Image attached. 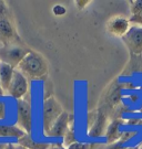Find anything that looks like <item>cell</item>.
<instances>
[{
  "label": "cell",
  "mask_w": 142,
  "mask_h": 149,
  "mask_svg": "<svg viewBox=\"0 0 142 149\" xmlns=\"http://www.w3.org/2000/svg\"><path fill=\"white\" fill-rule=\"evenodd\" d=\"M63 113V108L54 97H48L43 102L42 107V125H43V133L47 135L51 129L53 124L57 122L61 114Z\"/></svg>",
  "instance_id": "cell-2"
},
{
  "label": "cell",
  "mask_w": 142,
  "mask_h": 149,
  "mask_svg": "<svg viewBox=\"0 0 142 149\" xmlns=\"http://www.w3.org/2000/svg\"><path fill=\"white\" fill-rule=\"evenodd\" d=\"M88 3H89V1H82V0H80V1H77V2H76V5L78 6L79 9H82V8L85 7Z\"/></svg>",
  "instance_id": "cell-22"
},
{
  "label": "cell",
  "mask_w": 142,
  "mask_h": 149,
  "mask_svg": "<svg viewBox=\"0 0 142 149\" xmlns=\"http://www.w3.org/2000/svg\"><path fill=\"white\" fill-rule=\"evenodd\" d=\"M1 3H2V2H1V1H0V5H1Z\"/></svg>",
  "instance_id": "cell-29"
},
{
  "label": "cell",
  "mask_w": 142,
  "mask_h": 149,
  "mask_svg": "<svg viewBox=\"0 0 142 149\" xmlns=\"http://www.w3.org/2000/svg\"><path fill=\"white\" fill-rule=\"evenodd\" d=\"M4 90H2V87H1V85H0V95H4Z\"/></svg>",
  "instance_id": "cell-27"
},
{
  "label": "cell",
  "mask_w": 142,
  "mask_h": 149,
  "mask_svg": "<svg viewBox=\"0 0 142 149\" xmlns=\"http://www.w3.org/2000/svg\"><path fill=\"white\" fill-rule=\"evenodd\" d=\"M15 68H12L9 64H6L4 62H0V85L2 87L4 92H7L8 87L10 85L11 80L13 77Z\"/></svg>",
  "instance_id": "cell-11"
},
{
  "label": "cell",
  "mask_w": 142,
  "mask_h": 149,
  "mask_svg": "<svg viewBox=\"0 0 142 149\" xmlns=\"http://www.w3.org/2000/svg\"><path fill=\"white\" fill-rule=\"evenodd\" d=\"M17 39V32L9 11L2 2L0 5V41L2 44L13 43Z\"/></svg>",
  "instance_id": "cell-3"
},
{
  "label": "cell",
  "mask_w": 142,
  "mask_h": 149,
  "mask_svg": "<svg viewBox=\"0 0 142 149\" xmlns=\"http://www.w3.org/2000/svg\"><path fill=\"white\" fill-rule=\"evenodd\" d=\"M17 118L18 125L23 129L26 134H31L33 126V116H32V107L30 102L27 100H19L17 105Z\"/></svg>",
  "instance_id": "cell-5"
},
{
  "label": "cell",
  "mask_w": 142,
  "mask_h": 149,
  "mask_svg": "<svg viewBox=\"0 0 142 149\" xmlns=\"http://www.w3.org/2000/svg\"><path fill=\"white\" fill-rule=\"evenodd\" d=\"M26 135V132L15 125H0V137L1 138H12L20 139Z\"/></svg>",
  "instance_id": "cell-13"
},
{
  "label": "cell",
  "mask_w": 142,
  "mask_h": 149,
  "mask_svg": "<svg viewBox=\"0 0 142 149\" xmlns=\"http://www.w3.org/2000/svg\"><path fill=\"white\" fill-rule=\"evenodd\" d=\"M140 149H142V146H141V147H140Z\"/></svg>",
  "instance_id": "cell-30"
},
{
  "label": "cell",
  "mask_w": 142,
  "mask_h": 149,
  "mask_svg": "<svg viewBox=\"0 0 142 149\" xmlns=\"http://www.w3.org/2000/svg\"><path fill=\"white\" fill-rule=\"evenodd\" d=\"M141 112H142V108H141Z\"/></svg>",
  "instance_id": "cell-31"
},
{
  "label": "cell",
  "mask_w": 142,
  "mask_h": 149,
  "mask_svg": "<svg viewBox=\"0 0 142 149\" xmlns=\"http://www.w3.org/2000/svg\"><path fill=\"white\" fill-rule=\"evenodd\" d=\"M49 149H67V148H64V147L61 146V145L54 144V145H50V148Z\"/></svg>",
  "instance_id": "cell-23"
},
{
  "label": "cell",
  "mask_w": 142,
  "mask_h": 149,
  "mask_svg": "<svg viewBox=\"0 0 142 149\" xmlns=\"http://www.w3.org/2000/svg\"><path fill=\"white\" fill-rule=\"evenodd\" d=\"M27 79L38 80L45 77L48 73V63L46 59L36 51H29L17 68Z\"/></svg>",
  "instance_id": "cell-1"
},
{
  "label": "cell",
  "mask_w": 142,
  "mask_h": 149,
  "mask_svg": "<svg viewBox=\"0 0 142 149\" xmlns=\"http://www.w3.org/2000/svg\"><path fill=\"white\" fill-rule=\"evenodd\" d=\"M71 123H72V117L69 115V113L63 112L61 114V116L57 119V122L53 124V126L51 127V129L49 130V133L46 136L53 137V138L64 137V135L68 132Z\"/></svg>",
  "instance_id": "cell-9"
},
{
  "label": "cell",
  "mask_w": 142,
  "mask_h": 149,
  "mask_svg": "<svg viewBox=\"0 0 142 149\" xmlns=\"http://www.w3.org/2000/svg\"><path fill=\"white\" fill-rule=\"evenodd\" d=\"M95 144H89V143H80L76 141L74 144L70 145L67 149H95Z\"/></svg>",
  "instance_id": "cell-16"
},
{
  "label": "cell",
  "mask_w": 142,
  "mask_h": 149,
  "mask_svg": "<svg viewBox=\"0 0 142 149\" xmlns=\"http://www.w3.org/2000/svg\"><path fill=\"white\" fill-rule=\"evenodd\" d=\"M7 147V144H2V143H0V149H6Z\"/></svg>",
  "instance_id": "cell-25"
},
{
  "label": "cell",
  "mask_w": 142,
  "mask_h": 149,
  "mask_svg": "<svg viewBox=\"0 0 142 149\" xmlns=\"http://www.w3.org/2000/svg\"><path fill=\"white\" fill-rule=\"evenodd\" d=\"M77 140H76V135H74V127H73V124L71 123V125H70V127H69L68 132L67 134L64 135V144L67 145V146H70V145L74 144Z\"/></svg>",
  "instance_id": "cell-15"
},
{
  "label": "cell",
  "mask_w": 142,
  "mask_h": 149,
  "mask_svg": "<svg viewBox=\"0 0 142 149\" xmlns=\"http://www.w3.org/2000/svg\"><path fill=\"white\" fill-rule=\"evenodd\" d=\"M18 145L22 147H26L28 149H49L50 145L47 143H36L33 139L30 137L29 134H26L23 137L18 139Z\"/></svg>",
  "instance_id": "cell-14"
},
{
  "label": "cell",
  "mask_w": 142,
  "mask_h": 149,
  "mask_svg": "<svg viewBox=\"0 0 142 149\" xmlns=\"http://www.w3.org/2000/svg\"><path fill=\"white\" fill-rule=\"evenodd\" d=\"M134 135H136V133H133V132H126V133H123L121 136V138H120V140H119V143H120V144L124 143V141H126L128 139H130L131 137H133Z\"/></svg>",
  "instance_id": "cell-20"
},
{
  "label": "cell",
  "mask_w": 142,
  "mask_h": 149,
  "mask_svg": "<svg viewBox=\"0 0 142 149\" xmlns=\"http://www.w3.org/2000/svg\"><path fill=\"white\" fill-rule=\"evenodd\" d=\"M29 90V83H28V79H27L25 75L21 73L20 71L18 70H15V73H13V77L11 80V83L8 90H7V93L13 97V98H17L18 101L21 100V97L27 94V92Z\"/></svg>",
  "instance_id": "cell-7"
},
{
  "label": "cell",
  "mask_w": 142,
  "mask_h": 149,
  "mask_svg": "<svg viewBox=\"0 0 142 149\" xmlns=\"http://www.w3.org/2000/svg\"><path fill=\"white\" fill-rule=\"evenodd\" d=\"M16 149H28V148L22 147V146H20V145H16Z\"/></svg>",
  "instance_id": "cell-26"
},
{
  "label": "cell",
  "mask_w": 142,
  "mask_h": 149,
  "mask_svg": "<svg viewBox=\"0 0 142 149\" xmlns=\"http://www.w3.org/2000/svg\"><path fill=\"white\" fill-rule=\"evenodd\" d=\"M105 130H107V116L105 113L100 112L95 118V123L89 129V136L92 138H97L103 135Z\"/></svg>",
  "instance_id": "cell-10"
},
{
  "label": "cell",
  "mask_w": 142,
  "mask_h": 149,
  "mask_svg": "<svg viewBox=\"0 0 142 149\" xmlns=\"http://www.w3.org/2000/svg\"><path fill=\"white\" fill-rule=\"evenodd\" d=\"M130 21L123 16L112 17L109 21L107 22V30L108 32L117 38H123L124 34L130 29Z\"/></svg>",
  "instance_id": "cell-8"
},
{
  "label": "cell",
  "mask_w": 142,
  "mask_h": 149,
  "mask_svg": "<svg viewBox=\"0 0 142 149\" xmlns=\"http://www.w3.org/2000/svg\"><path fill=\"white\" fill-rule=\"evenodd\" d=\"M120 119H114L108 125L107 130H105V137L109 144H116L119 143V140L121 138L122 134L120 133V125H121Z\"/></svg>",
  "instance_id": "cell-12"
},
{
  "label": "cell",
  "mask_w": 142,
  "mask_h": 149,
  "mask_svg": "<svg viewBox=\"0 0 142 149\" xmlns=\"http://www.w3.org/2000/svg\"><path fill=\"white\" fill-rule=\"evenodd\" d=\"M6 149H16V145L13 144H7V147Z\"/></svg>",
  "instance_id": "cell-24"
},
{
  "label": "cell",
  "mask_w": 142,
  "mask_h": 149,
  "mask_svg": "<svg viewBox=\"0 0 142 149\" xmlns=\"http://www.w3.org/2000/svg\"><path fill=\"white\" fill-rule=\"evenodd\" d=\"M122 40L132 54L140 55L142 53V27L131 26Z\"/></svg>",
  "instance_id": "cell-6"
},
{
  "label": "cell",
  "mask_w": 142,
  "mask_h": 149,
  "mask_svg": "<svg viewBox=\"0 0 142 149\" xmlns=\"http://www.w3.org/2000/svg\"><path fill=\"white\" fill-rule=\"evenodd\" d=\"M129 21H130V23H134V26L142 27V11L137 13V15H134V16H131Z\"/></svg>",
  "instance_id": "cell-18"
},
{
  "label": "cell",
  "mask_w": 142,
  "mask_h": 149,
  "mask_svg": "<svg viewBox=\"0 0 142 149\" xmlns=\"http://www.w3.org/2000/svg\"><path fill=\"white\" fill-rule=\"evenodd\" d=\"M28 52V50L16 43L4 44L2 47H0V62L9 64L12 68L17 69Z\"/></svg>",
  "instance_id": "cell-4"
},
{
  "label": "cell",
  "mask_w": 142,
  "mask_h": 149,
  "mask_svg": "<svg viewBox=\"0 0 142 149\" xmlns=\"http://www.w3.org/2000/svg\"><path fill=\"white\" fill-rule=\"evenodd\" d=\"M108 149H126V147H123L120 143H116V144H111Z\"/></svg>",
  "instance_id": "cell-21"
},
{
  "label": "cell",
  "mask_w": 142,
  "mask_h": 149,
  "mask_svg": "<svg viewBox=\"0 0 142 149\" xmlns=\"http://www.w3.org/2000/svg\"><path fill=\"white\" fill-rule=\"evenodd\" d=\"M126 149H140V147H128Z\"/></svg>",
  "instance_id": "cell-28"
},
{
  "label": "cell",
  "mask_w": 142,
  "mask_h": 149,
  "mask_svg": "<svg viewBox=\"0 0 142 149\" xmlns=\"http://www.w3.org/2000/svg\"><path fill=\"white\" fill-rule=\"evenodd\" d=\"M7 117V105L5 102L0 101V120H4Z\"/></svg>",
  "instance_id": "cell-19"
},
{
  "label": "cell",
  "mask_w": 142,
  "mask_h": 149,
  "mask_svg": "<svg viewBox=\"0 0 142 149\" xmlns=\"http://www.w3.org/2000/svg\"><path fill=\"white\" fill-rule=\"evenodd\" d=\"M131 8V16H134L142 11V0H133L130 3Z\"/></svg>",
  "instance_id": "cell-17"
}]
</instances>
